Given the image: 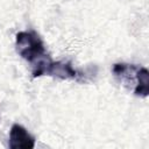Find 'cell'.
<instances>
[{
	"label": "cell",
	"instance_id": "6da1fadb",
	"mask_svg": "<svg viewBox=\"0 0 149 149\" xmlns=\"http://www.w3.org/2000/svg\"><path fill=\"white\" fill-rule=\"evenodd\" d=\"M15 48L17 54L31 65L48 55L42 38L34 30L19 31L15 36Z\"/></svg>",
	"mask_w": 149,
	"mask_h": 149
},
{
	"label": "cell",
	"instance_id": "7a4b0ae2",
	"mask_svg": "<svg viewBox=\"0 0 149 149\" xmlns=\"http://www.w3.org/2000/svg\"><path fill=\"white\" fill-rule=\"evenodd\" d=\"M8 147L10 149H33L35 148V137L23 126L14 123L9 130Z\"/></svg>",
	"mask_w": 149,
	"mask_h": 149
},
{
	"label": "cell",
	"instance_id": "3957f363",
	"mask_svg": "<svg viewBox=\"0 0 149 149\" xmlns=\"http://www.w3.org/2000/svg\"><path fill=\"white\" fill-rule=\"evenodd\" d=\"M134 93L137 97L146 98L149 94V71L147 68H137Z\"/></svg>",
	"mask_w": 149,
	"mask_h": 149
}]
</instances>
